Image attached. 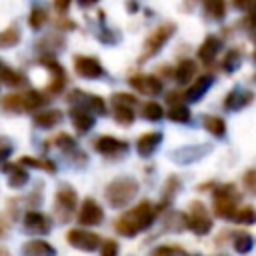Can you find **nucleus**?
Returning <instances> with one entry per match:
<instances>
[{
    "label": "nucleus",
    "mask_w": 256,
    "mask_h": 256,
    "mask_svg": "<svg viewBox=\"0 0 256 256\" xmlns=\"http://www.w3.org/2000/svg\"><path fill=\"white\" fill-rule=\"evenodd\" d=\"M158 212H156V206L150 202V200H142L138 202L136 206L128 208L124 214H120L114 222V230L120 234V236H126V238H132L140 232H144L146 228H150L156 220Z\"/></svg>",
    "instance_id": "nucleus-1"
},
{
    "label": "nucleus",
    "mask_w": 256,
    "mask_h": 256,
    "mask_svg": "<svg viewBox=\"0 0 256 256\" xmlns=\"http://www.w3.org/2000/svg\"><path fill=\"white\" fill-rule=\"evenodd\" d=\"M210 192H212V212L222 220H232L238 210V200H240L236 186L230 182L216 184Z\"/></svg>",
    "instance_id": "nucleus-2"
},
{
    "label": "nucleus",
    "mask_w": 256,
    "mask_h": 256,
    "mask_svg": "<svg viewBox=\"0 0 256 256\" xmlns=\"http://www.w3.org/2000/svg\"><path fill=\"white\" fill-rule=\"evenodd\" d=\"M138 188L140 186H138V180L136 178H132V176H120V178L112 180L106 186L104 196H106V200H108V204L112 208H124V206H128L136 198Z\"/></svg>",
    "instance_id": "nucleus-3"
},
{
    "label": "nucleus",
    "mask_w": 256,
    "mask_h": 256,
    "mask_svg": "<svg viewBox=\"0 0 256 256\" xmlns=\"http://www.w3.org/2000/svg\"><path fill=\"white\" fill-rule=\"evenodd\" d=\"M112 104V116L120 126H130L136 120L134 106L138 104V98L128 92H114L110 98Z\"/></svg>",
    "instance_id": "nucleus-4"
},
{
    "label": "nucleus",
    "mask_w": 256,
    "mask_h": 256,
    "mask_svg": "<svg viewBox=\"0 0 256 256\" xmlns=\"http://www.w3.org/2000/svg\"><path fill=\"white\" fill-rule=\"evenodd\" d=\"M78 210V194L70 184H60L54 198V212L60 222H68Z\"/></svg>",
    "instance_id": "nucleus-5"
},
{
    "label": "nucleus",
    "mask_w": 256,
    "mask_h": 256,
    "mask_svg": "<svg viewBox=\"0 0 256 256\" xmlns=\"http://www.w3.org/2000/svg\"><path fill=\"white\" fill-rule=\"evenodd\" d=\"M174 32H176V24H172V22H166V24H160L158 28H154V30L148 34V38L144 40L140 62L150 60L152 56H156V54L160 52V48L172 38Z\"/></svg>",
    "instance_id": "nucleus-6"
},
{
    "label": "nucleus",
    "mask_w": 256,
    "mask_h": 256,
    "mask_svg": "<svg viewBox=\"0 0 256 256\" xmlns=\"http://www.w3.org/2000/svg\"><path fill=\"white\" fill-rule=\"evenodd\" d=\"M186 228L192 230L196 236H206L212 230V216L200 200L190 202L186 212Z\"/></svg>",
    "instance_id": "nucleus-7"
},
{
    "label": "nucleus",
    "mask_w": 256,
    "mask_h": 256,
    "mask_svg": "<svg viewBox=\"0 0 256 256\" xmlns=\"http://www.w3.org/2000/svg\"><path fill=\"white\" fill-rule=\"evenodd\" d=\"M92 146L100 156L110 158V160H120L128 154V142L122 138L110 136V134H102V136L94 138Z\"/></svg>",
    "instance_id": "nucleus-8"
},
{
    "label": "nucleus",
    "mask_w": 256,
    "mask_h": 256,
    "mask_svg": "<svg viewBox=\"0 0 256 256\" xmlns=\"http://www.w3.org/2000/svg\"><path fill=\"white\" fill-rule=\"evenodd\" d=\"M68 102L76 108H84V110H88L92 114H98V116L106 114V102L98 94H88L84 90H72L68 94Z\"/></svg>",
    "instance_id": "nucleus-9"
},
{
    "label": "nucleus",
    "mask_w": 256,
    "mask_h": 256,
    "mask_svg": "<svg viewBox=\"0 0 256 256\" xmlns=\"http://www.w3.org/2000/svg\"><path fill=\"white\" fill-rule=\"evenodd\" d=\"M66 240H68V244L72 248L82 250V252H94L102 244V238L96 232H90V230H84V228H72V230H68Z\"/></svg>",
    "instance_id": "nucleus-10"
},
{
    "label": "nucleus",
    "mask_w": 256,
    "mask_h": 256,
    "mask_svg": "<svg viewBox=\"0 0 256 256\" xmlns=\"http://www.w3.org/2000/svg\"><path fill=\"white\" fill-rule=\"evenodd\" d=\"M104 220V208L94 198H84L78 208V224L80 226H98Z\"/></svg>",
    "instance_id": "nucleus-11"
},
{
    "label": "nucleus",
    "mask_w": 256,
    "mask_h": 256,
    "mask_svg": "<svg viewBox=\"0 0 256 256\" xmlns=\"http://www.w3.org/2000/svg\"><path fill=\"white\" fill-rule=\"evenodd\" d=\"M74 70L78 76L88 78V80H96L104 76V68L100 60L94 56H74Z\"/></svg>",
    "instance_id": "nucleus-12"
},
{
    "label": "nucleus",
    "mask_w": 256,
    "mask_h": 256,
    "mask_svg": "<svg viewBox=\"0 0 256 256\" xmlns=\"http://www.w3.org/2000/svg\"><path fill=\"white\" fill-rule=\"evenodd\" d=\"M128 84L144 96H158L162 92V80L152 74H136L128 78Z\"/></svg>",
    "instance_id": "nucleus-13"
},
{
    "label": "nucleus",
    "mask_w": 256,
    "mask_h": 256,
    "mask_svg": "<svg viewBox=\"0 0 256 256\" xmlns=\"http://www.w3.org/2000/svg\"><path fill=\"white\" fill-rule=\"evenodd\" d=\"M210 150H212V144H190V146H182L174 150L172 158L178 164H192L196 160H202Z\"/></svg>",
    "instance_id": "nucleus-14"
},
{
    "label": "nucleus",
    "mask_w": 256,
    "mask_h": 256,
    "mask_svg": "<svg viewBox=\"0 0 256 256\" xmlns=\"http://www.w3.org/2000/svg\"><path fill=\"white\" fill-rule=\"evenodd\" d=\"M252 102H254V92L236 86V88H232V90L224 96V102H222V104H224V108H226L228 112H238V110L246 108V106L252 104Z\"/></svg>",
    "instance_id": "nucleus-15"
},
{
    "label": "nucleus",
    "mask_w": 256,
    "mask_h": 256,
    "mask_svg": "<svg viewBox=\"0 0 256 256\" xmlns=\"http://www.w3.org/2000/svg\"><path fill=\"white\" fill-rule=\"evenodd\" d=\"M22 224H24V230H26L28 234H48V232L52 230L50 218H48L46 214L38 212V210H28V212L24 214Z\"/></svg>",
    "instance_id": "nucleus-16"
},
{
    "label": "nucleus",
    "mask_w": 256,
    "mask_h": 256,
    "mask_svg": "<svg viewBox=\"0 0 256 256\" xmlns=\"http://www.w3.org/2000/svg\"><path fill=\"white\" fill-rule=\"evenodd\" d=\"M40 62L52 72V78H50V82L46 86V94H60L64 90V86H66V70L52 58H42Z\"/></svg>",
    "instance_id": "nucleus-17"
},
{
    "label": "nucleus",
    "mask_w": 256,
    "mask_h": 256,
    "mask_svg": "<svg viewBox=\"0 0 256 256\" xmlns=\"http://www.w3.org/2000/svg\"><path fill=\"white\" fill-rule=\"evenodd\" d=\"M62 120H64V112L58 108H44V110L34 112V116H32L34 126L40 130H50V128L58 126Z\"/></svg>",
    "instance_id": "nucleus-18"
},
{
    "label": "nucleus",
    "mask_w": 256,
    "mask_h": 256,
    "mask_svg": "<svg viewBox=\"0 0 256 256\" xmlns=\"http://www.w3.org/2000/svg\"><path fill=\"white\" fill-rule=\"evenodd\" d=\"M2 172H4L6 178H8L10 188H22V186H26L28 180H30L28 170H26L20 162H4V164H2Z\"/></svg>",
    "instance_id": "nucleus-19"
},
{
    "label": "nucleus",
    "mask_w": 256,
    "mask_h": 256,
    "mask_svg": "<svg viewBox=\"0 0 256 256\" xmlns=\"http://www.w3.org/2000/svg\"><path fill=\"white\" fill-rule=\"evenodd\" d=\"M162 138H164L162 132H144L136 140V152L142 158H150L158 150V146L162 144Z\"/></svg>",
    "instance_id": "nucleus-20"
},
{
    "label": "nucleus",
    "mask_w": 256,
    "mask_h": 256,
    "mask_svg": "<svg viewBox=\"0 0 256 256\" xmlns=\"http://www.w3.org/2000/svg\"><path fill=\"white\" fill-rule=\"evenodd\" d=\"M214 84V76L212 74H202V76H198L194 82H192V86L182 94L188 102H198L208 90H210V86Z\"/></svg>",
    "instance_id": "nucleus-21"
},
{
    "label": "nucleus",
    "mask_w": 256,
    "mask_h": 256,
    "mask_svg": "<svg viewBox=\"0 0 256 256\" xmlns=\"http://www.w3.org/2000/svg\"><path fill=\"white\" fill-rule=\"evenodd\" d=\"M220 48H222V40H220L218 36H206L204 42H202L200 48H198V58H200V62H204L206 66L212 64V62L216 60Z\"/></svg>",
    "instance_id": "nucleus-22"
},
{
    "label": "nucleus",
    "mask_w": 256,
    "mask_h": 256,
    "mask_svg": "<svg viewBox=\"0 0 256 256\" xmlns=\"http://www.w3.org/2000/svg\"><path fill=\"white\" fill-rule=\"evenodd\" d=\"M70 120H72V124H74V128H76L78 134L90 132V128H92L94 122H96V118H94L92 112H88V110H84V108H76V106L70 108Z\"/></svg>",
    "instance_id": "nucleus-23"
},
{
    "label": "nucleus",
    "mask_w": 256,
    "mask_h": 256,
    "mask_svg": "<svg viewBox=\"0 0 256 256\" xmlns=\"http://www.w3.org/2000/svg\"><path fill=\"white\" fill-rule=\"evenodd\" d=\"M22 256H56V248L46 240L32 238L22 244Z\"/></svg>",
    "instance_id": "nucleus-24"
},
{
    "label": "nucleus",
    "mask_w": 256,
    "mask_h": 256,
    "mask_svg": "<svg viewBox=\"0 0 256 256\" xmlns=\"http://www.w3.org/2000/svg\"><path fill=\"white\" fill-rule=\"evenodd\" d=\"M178 188H180V180L176 176H170L166 182H164V188H162V200L156 204V212L160 214L164 208H168L174 200V196L178 194Z\"/></svg>",
    "instance_id": "nucleus-25"
},
{
    "label": "nucleus",
    "mask_w": 256,
    "mask_h": 256,
    "mask_svg": "<svg viewBox=\"0 0 256 256\" xmlns=\"http://www.w3.org/2000/svg\"><path fill=\"white\" fill-rule=\"evenodd\" d=\"M0 108L10 112V114H22L26 112V104H24V92H14V94H6L0 98Z\"/></svg>",
    "instance_id": "nucleus-26"
},
{
    "label": "nucleus",
    "mask_w": 256,
    "mask_h": 256,
    "mask_svg": "<svg viewBox=\"0 0 256 256\" xmlns=\"http://www.w3.org/2000/svg\"><path fill=\"white\" fill-rule=\"evenodd\" d=\"M0 80H2L6 86H12V88H20V86L26 84V76H24L22 72H18V70H14V68L2 64V62H0Z\"/></svg>",
    "instance_id": "nucleus-27"
},
{
    "label": "nucleus",
    "mask_w": 256,
    "mask_h": 256,
    "mask_svg": "<svg viewBox=\"0 0 256 256\" xmlns=\"http://www.w3.org/2000/svg\"><path fill=\"white\" fill-rule=\"evenodd\" d=\"M202 126H204L206 132H210V134L216 136V138H224V136H226V122H224V118H220V116H216V114L204 116V118H202Z\"/></svg>",
    "instance_id": "nucleus-28"
},
{
    "label": "nucleus",
    "mask_w": 256,
    "mask_h": 256,
    "mask_svg": "<svg viewBox=\"0 0 256 256\" xmlns=\"http://www.w3.org/2000/svg\"><path fill=\"white\" fill-rule=\"evenodd\" d=\"M194 76H196V62L194 60H188V58L182 60L176 66V70H174V80L178 84H188Z\"/></svg>",
    "instance_id": "nucleus-29"
},
{
    "label": "nucleus",
    "mask_w": 256,
    "mask_h": 256,
    "mask_svg": "<svg viewBox=\"0 0 256 256\" xmlns=\"http://www.w3.org/2000/svg\"><path fill=\"white\" fill-rule=\"evenodd\" d=\"M24 168L28 166V168H36V170H44V172H50V174H54L56 172V164L52 162V160H48V158H34V156H20V160H18Z\"/></svg>",
    "instance_id": "nucleus-30"
},
{
    "label": "nucleus",
    "mask_w": 256,
    "mask_h": 256,
    "mask_svg": "<svg viewBox=\"0 0 256 256\" xmlns=\"http://www.w3.org/2000/svg\"><path fill=\"white\" fill-rule=\"evenodd\" d=\"M232 246L238 254H248L254 246V238H252V234H248L244 230H238V232L232 234Z\"/></svg>",
    "instance_id": "nucleus-31"
},
{
    "label": "nucleus",
    "mask_w": 256,
    "mask_h": 256,
    "mask_svg": "<svg viewBox=\"0 0 256 256\" xmlns=\"http://www.w3.org/2000/svg\"><path fill=\"white\" fill-rule=\"evenodd\" d=\"M166 116H168V120H172V122H176V124H188V122H190V118H192L190 108H188L186 104H182V102L172 104V106L168 108Z\"/></svg>",
    "instance_id": "nucleus-32"
},
{
    "label": "nucleus",
    "mask_w": 256,
    "mask_h": 256,
    "mask_svg": "<svg viewBox=\"0 0 256 256\" xmlns=\"http://www.w3.org/2000/svg\"><path fill=\"white\" fill-rule=\"evenodd\" d=\"M164 116H166V112H164V108H162L160 102L150 100V102H144V104H142V118H146V120H150V122H158V120H162Z\"/></svg>",
    "instance_id": "nucleus-33"
},
{
    "label": "nucleus",
    "mask_w": 256,
    "mask_h": 256,
    "mask_svg": "<svg viewBox=\"0 0 256 256\" xmlns=\"http://www.w3.org/2000/svg\"><path fill=\"white\" fill-rule=\"evenodd\" d=\"M240 64H242V52L238 48H232V50H228V54L222 60V70L232 74V72H236L240 68Z\"/></svg>",
    "instance_id": "nucleus-34"
},
{
    "label": "nucleus",
    "mask_w": 256,
    "mask_h": 256,
    "mask_svg": "<svg viewBox=\"0 0 256 256\" xmlns=\"http://www.w3.org/2000/svg\"><path fill=\"white\" fill-rule=\"evenodd\" d=\"M204 10L214 20H222L226 16V0H202Z\"/></svg>",
    "instance_id": "nucleus-35"
},
{
    "label": "nucleus",
    "mask_w": 256,
    "mask_h": 256,
    "mask_svg": "<svg viewBox=\"0 0 256 256\" xmlns=\"http://www.w3.org/2000/svg\"><path fill=\"white\" fill-rule=\"evenodd\" d=\"M234 222H238V224H256V210L252 208V206H238V210H236V214H234V218H232Z\"/></svg>",
    "instance_id": "nucleus-36"
},
{
    "label": "nucleus",
    "mask_w": 256,
    "mask_h": 256,
    "mask_svg": "<svg viewBox=\"0 0 256 256\" xmlns=\"http://www.w3.org/2000/svg\"><path fill=\"white\" fill-rule=\"evenodd\" d=\"M18 42H20V32L16 26H10L0 32V48H10V46H16Z\"/></svg>",
    "instance_id": "nucleus-37"
},
{
    "label": "nucleus",
    "mask_w": 256,
    "mask_h": 256,
    "mask_svg": "<svg viewBox=\"0 0 256 256\" xmlns=\"http://www.w3.org/2000/svg\"><path fill=\"white\" fill-rule=\"evenodd\" d=\"M54 144H56V146H58L62 152H76V140H74L70 134H66V132L56 134Z\"/></svg>",
    "instance_id": "nucleus-38"
},
{
    "label": "nucleus",
    "mask_w": 256,
    "mask_h": 256,
    "mask_svg": "<svg viewBox=\"0 0 256 256\" xmlns=\"http://www.w3.org/2000/svg\"><path fill=\"white\" fill-rule=\"evenodd\" d=\"M150 256H186V252L180 248V246H174V244H162V246H156Z\"/></svg>",
    "instance_id": "nucleus-39"
},
{
    "label": "nucleus",
    "mask_w": 256,
    "mask_h": 256,
    "mask_svg": "<svg viewBox=\"0 0 256 256\" xmlns=\"http://www.w3.org/2000/svg\"><path fill=\"white\" fill-rule=\"evenodd\" d=\"M46 10L44 8H34L32 12H30V16H28V24L34 28V30H38V28H42L44 24H46Z\"/></svg>",
    "instance_id": "nucleus-40"
},
{
    "label": "nucleus",
    "mask_w": 256,
    "mask_h": 256,
    "mask_svg": "<svg viewBox=\"0 0 256 256\" xmlns=\"http://www.w3.org/2000/svg\"><path fill=\"white\" fill-rule=\"evenodd\" d=\"M118 252H120V246H118L116 240H112V238L102 240V244H100V256H118Z\"/></svg>",
    "instance_id": "nucleus-41"
},
{
    "label": "nucleus",
    "mask_w": 256,
    "mask_h": 256,
    "mask_svg": "<svg viewBox=\"0 0 256 256\" xmlns=\"http://www.w3.org/2000/svg\"><path fill=\"white\" fill-rule=\"evenodd\" d=\"M242 184H244V188H246L248 192L256 194V168L244 172V176H242Z\"/></svg>",
    "instance_id": "nucleus-42"
},
{
    "label": "nucleus",
    "mask_w": 256,
    "mask_h": 256,
    "mask_svg": "<svg viewBox=\"0 0 256 256\" xmlns=\"http://www.w3.org/2000/svg\"><path fill=\"white\" fill-rule=\"evenodd\" d=\"M232 4L238 10H252L256 6V0H232Z\"/></svg>",
    "instance_id": "nucleus-43"
},
{
    "label": "nucleus",
    "mask_w": 256,
    "mask_h": 256,
    "mask_svg": "<svg viewBox=\"0 0 256 256\" xmlns=\"http://www.w3.org/2000/svg\"><path fill=\"white\" fill-rule=\"evenodd\" d=\"M8 230H10V220L4 214H0V240L8 234Z\"/></svg>",
    "instance_id": "nucleus-44"
},
{
    "label": "nucleus",
    "mask_w": 256,
    "mask_h": 256,
    "mask_svg": "<svg viewBox=\"0 0 256 256\" xmlns=\"http://www.w3.org/2000/svg\"><path fill=\"white\" fill-rule=\"evenodd\" d=\"M246 22H248L252 28H256V6H254L252 10H248V18H246Z\"/></svg>",
    "instance_id": "nucleus-45"
},
{
    "label": "nucleus",
    "mask_w": 256,
    "mask_h": 256,
    "mask_svg": "<svg viewBox=\"0 0 256 256\" xmlns=\"http://www.w3.org/2000/svg\"><path fill=\"white\" fill-rule=\"evenodd\" d=\"M54 6L62 12V10H66V8L70 6V0H54Z\"/></svg>",
    "instance_id": "nucleus-46"
},
{
    "label": "nucleus",
    "mask_w": 256,
    "mask_h": 256,
    "mask_svg": "<svg viewBox=\"0 0 256 256\" xmlns=\"http://www.w3.org/2000/svg\"><path fill=\"white\" fill-rule=\"evenodd\" d=\"M10 154V148L8 146H4V148H0V160H6V156Z\"/></svg>",
    "instance_id": "nucleus-47"
},
{
    "label": "nucleus",
    "mask_w": 256,
    "mask_h": 256,
    "mask_svg": "<svg viewBox=\"0 0 256 256\" xmlns=\"http://www.w3.org/2000/svg\"><path fill=\"white\" fill-rule=\"evenodd\" d=\"M98 0H78V4L80 6H90V4H96Z\"/></svg>",
    "instance_id": "nucleus-48"
},
{
    "label": "nucleus",
    "mask_w": 256,
    "mask_h": 256,
    "mask_svg": "<svg viewBox=\"0 0 256 256\" xmlns=\"http://www.w3.org/2000/svg\"><path fill=\"white\" fill-rule=\"evenodd\" d=\"M0 256H10V254H8V252H6L4 248H0Z\"/></svg>",
    "instance_id": "nucleus-49"
},
{
    "label": "nucleus",
    "mask_w": 256,
    "mask_h": 256,
    "mask_svg": "<svg viewBox=\"0 0 256 256\" xmlns=\"http://www.w3.org/2000/svg\"><path fill=\"white\" fill-rule=\"evenodd\" d=\"M252 58H254V62H256V42H254V52H252Z\"/></svg>",
    "instance_id": "nucleus-50"
},
{
    "label": "nucleus",
    "mask_w": 256,
    "mask_h": 256,
    "mask_svg": "<svg viewBox=\"0 0 256 256\" xmlns=\"http://www.w3.org/2000/svg\"><path fill=\"white\" fill-rule=\"evenodd\" d=\"M254 80H256V76H254Z\"/></svg>",
    "instance_id": "nucleus-51"
},
{
    "label": "nucleus",
    "mask_w": 256,
    "mask_h": 256,
    "mask_svg": "<svg viewBox=\"0 0 256 256\" xmlns=\"http://www.w3.org/2000/svg\"><path fill=\"white\" fill-rule=\"evenodd\" d=\"M220 256H224V254H220Z\"/></svg>",
    "instance_id": "nucleus-52"
}]
</instances>
